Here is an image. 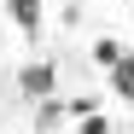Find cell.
Instances as JSON below:
<instances>
[{
	"label": "cell",
	"instance_id": "1",
	"mask_svg": "<svg viewBox=\"0 0 134 134\" xmlns=\"http://www.w3.org/2000/svg\"><path fill=\"white\" fill-rule=\"evenodd\" d=\"M18 87H24L29 99H53V87H58V64H53V58L24 64V70H18Z\"/></svg>",
	"mask_w": 134,
	"mask_h": 134
},
{
	"label": "cell",
	"instance_id": "2",
	"mask_svg": "<svg viewBox=\"0 0 134 134\" xmlns=\"http://www.w3.org/2000/svg\"><path fill=\"white\" fill-rule=\"evenodd\" d=\"M105 76H111V93H117L122 105H134V53H128V47H122V58L111 64Z\"/></svg>",
	"mask_w": 134,
	"mask_h": 134
},
{
	"label": "cell",
	"instance_id": "3",
	"mask_svg": "<svg viewBox=\"0 0 134 134\" xmlns=\"http://www.w3.org/2000/svg\"><path fill=\"white\" fill-rule=\"evenodd\" d=\"M6 18L24 35H41V0H6Z\"/></svg>",
	"mask_w": 134,
	"mask_h": 134
},
{
	"label": "cell",
	"instance_id": "4",
	"mask_svg": "<svg viewBox=\"0 0 134 134\" xmlns=\"http://www.w3.org/2000/svg\"><path fill=\"white\" fill-rule=\"evenodd\" d=\"M117 58H122V41H117V35H99V41H93V64H99V70H111Z\"/></svg>",
	"mask_w": 134,
	"mask_h": 134
},
{
	"label": "cell",
	"instance_id": "5",
	"mask_svg": "<svg viewBox=\"0 0 134 134\" xmlns=\"http://www.w3.org/2000/svg\"><path fill=\"white\" fill-rule=\"evenodd\" d=\"M64 111H70V117L82 122V117H93V111H99V99H93V93H76V99H70V105H64Z\"/></svg>",
	"mask_w": 134,
	"mask_h": 134
},
{
	"label": "cell",
	"instance_id": "6",
	"mask_svg": "<svg viewBox=\"0 0 134 134\" xmlns=\"http://www.w3.org/2000/svg\"><path fill=\"white\" fill-rule=\"evenodd\" d=\"M58 117H64V105H58V99H41V117H35V122H41V128H53Z\"/></svg>",
	"mask_w": 134,
	"mask_h": 134
},
{
	"label": "cell",
	"instance_id": "7",
	"mask_svg": "<svg viewBox=\"0 0 134 134\" xmlns=\"http://www.w3.org/2000/svg\"><path fill=\"white\" fill-rule=\"evenodd\" d=\"M82 134H111V122H105L99 111H93V117H82Z\"/></svg>",
	"mask_w": 134,
	"mask_h": 134
}]
</instances>
